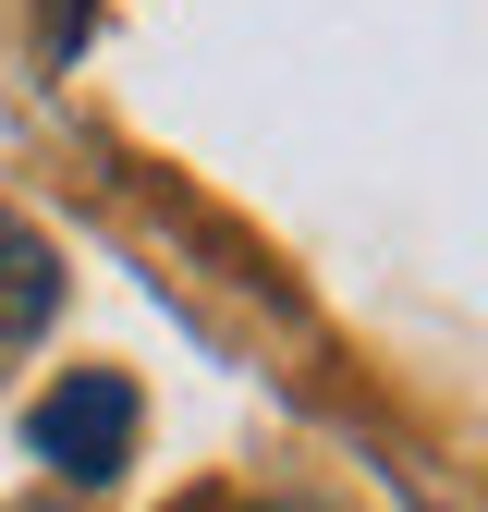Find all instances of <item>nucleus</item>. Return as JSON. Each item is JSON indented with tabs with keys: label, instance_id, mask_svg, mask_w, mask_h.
<instances>
[{
	"label": "nucleus",
	"instance_id": "4",
	"mask_svg": "<svg viewBox=\"0 0 488 512\" xmlns=\"http://www.w3.org/2000/svg\"><path fill=\"white\" fill-rule=\"evenodd\" d=\"M183 512H244V500H183Z\"/></svg>",
	"mask_w": 488,
	"mask_h": 512
},
{
	"label": "nucleus",
	"instance_id": "3",
	"mask_svg": "<svg viewBox=\"0 0 488 512\" xmlns=\"http://www.w3.org/2000/svg\"><path fill=\"white\" fill-rule=\"evenodd\" d=\"M37 25H49V49H86V25H98V0H37Z\"/></svg>",
	"mask_w": 488,
	"mask_h": 512
},
{
	"label": "nucleus",
	"instance_id": "1",
	"mask_svg": "<svg viewBox=\"0 0 488 512\" xmlns=\"http://www.w3.org/2000/svg\"><path fill=\"white\" fill-rule=\"evenodd\" d=\"M25 439H37V464H61L74 488H110L122 464H135V378H122V366L49 378L37 415H25Z\"/></svg>",
	"mask_w": 488,
	"mask_h": 512
},
{
	"label": "nucleus",
	"instance_id": "2",
	"mask_svg": "<svg viewBox=\"0 0 488 512\" xmlns=\"http://www.w3.org/2000/svg\"><path fill=\"white\" fill-rule=\"evenodd\" d=\"M49 317H61V256L25 220H0V342H37Z\"/></svg>",
	"mask_w": 488,
	"mask_h": 512
}]
</instances>
